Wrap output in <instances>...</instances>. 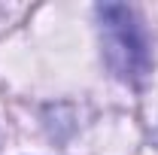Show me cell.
Returning a JSON list of instances; mask_svg holds the SVG:
<instances>
[{
  "instance_id": "obj_1",
  "label": "cell",
  "mask_w": 158,
  "mask_h": 155,
  "mask_svg": "<svg viewBox=\"0 0 158 155\" xmlns=\"http://www.w3.org/2000/svg\"><path fill=\"white\" fill-rule=\"evenodd\" d=\"M98 15L110 67L125 82H140L149 73V49H146V37H143L137 15L118 3H103Z\"/></svg>"
}]
</instances>
